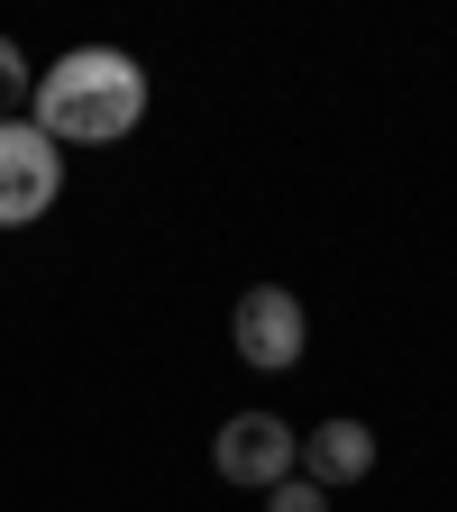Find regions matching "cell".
Wrapping results in <instances>:
<instances>
[{"label": "cell", "instance_id": "6da1fadb", "mask_svg": "<svg viewBox=\"0 0 457 512\" xmlns=\"http://www.w3.org/2000/svg\"><path fill=\"white\" fill-rule=\"evenodd\" d=\"M28 119L46 128L55 147H119L128 128L147 119V64L119 55V46H74L64 64H46Z\"/></svg>", "mask_w": 457, "mask_h": 512}, {"label": "cell", "instance_id": "7a4b0ae2", "mask_svg": "<svg viewBox=\"0 0 457 512\" xmlns=\"http://www.w3.org/2000/svg\"><path fill=\"white\" fill-rule=\"evenodd\" d=\"M229 348H238V366H256V375H293L302 348H311V311H302L284 284H247L238 311H229Z\"/></svg>", "mask_w": 457, "mask_h": 512}, {"label": "cell", "instance_id": "3957f363", "mask_svg": "<svg viewBox=\"0 0 457 512\" xmlns=\"http://www.w3.org/2000/svg\"><path fill=\"white\" fill-rule=\"evenodd\" d=\"M64 192V147L37 119H0V229H28Z\"/></svg>", "mask_w": 457, "mask_h": 512}, {"label": "cell", "instance_id": "277c9868", "mask_svg": "<svg viewBox=\"0 0 457 512\" xmlns=\"http://www.w3.org/2000/svg\"><path fill=\"white\" fill-rule=\"evenodd\" d=\"M293 458H302V439H293L275 412H229L220 439H211L220 485H247V494H275V485L293 476Z\"/></svg>", "mask_w": 457, "mask_h": 512}, {"label": "cell", "instance_id": "5b68a950", "mask_svg": "<svg viewBox=\"0 0 457 512\" xmlns=\"http://www.w3.org/2000/svg\"><path fill=\"white\" fill-rule=\"evenodd\" d=\"M302 476H311L320 494L366 485V476H375V430H366V421H320V430L302 439Z\"/></svg>", "mask_w": 457, "mask_h": 512}, {"label": "cell", "instance_id": "8992f818", "mask_svg": "<svg viewBox=\"0 0 457 512\" xmlns=\"http://www.w3.org/2000/svg\"><path fill=\"white\" fill-rule=\"evenodd\" d=\"M28 92H37V74H28V55L0 37V119H19L28 110Z\"/></svg>", "mask_w": 457, "mask_h": 512}, {"label": "cell", "instance_id": "52a82bcc", "mask_svg": "<svg viewBox=\"0 0 457 512\" xmlns=\"http://www.w3.org/2000/svg\"><path fill=\"white\" fill-rule=\"evenodd\" d=\"M266 512H330V494H320L311 476H284V485L266 494Z\"/></svg>", "mask_w": 457, "mask_h": 512}]
</instances>
